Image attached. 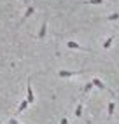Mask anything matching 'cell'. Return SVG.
Returning a JSON list of instances; mask_svg holds the SVG:
<instances>
[{
  "label": "cell",
  "instance_id": "13",
  "mask_svg": "<svg viewBox=\"0 0 119 124\" xmlns=\"http://www.w3.org/2000/svg\"><path fill=\"white\" fill-rule=\"evenodd\" d=\"M91 87H93V82H88V84L84 86V93H86V91H89Z\"/></svg>",
  "mask_w": 119,
  "mask_h": 124
},
{
  "label": "cell",
  "instance_id": "6",
  "mask_svg": "<svg viewBox=\"0 0 119 124\" xmlns=\"http://www.w3.org/2000/svg\"><path fill=\"white\" fill-rule=\"evenodd\" d=\"M91 82H93V86H95V87H98V89H102V91H107V87L103 86V82H102L100 79H96V77H95Z\"/></svg>",
  "mask_w": 119,
  "mask_h": 124
},
{
  "label": "cell",
  "instance_id": "11",
  "mask_svg": "<svg viewBox=\"0 0 119 124\" xmlns=\"http://www.w3.org/2000/svg\"><path fill=\"white\" fill-rule=\"evenodd\" d=\"M107 21H116V19H119V12H114V14H109L107 18H105Z\"/></svg>",
  "mask_w": 119,
  "mask_h": 124
},
{
  "label": "cell",
  "instance_id": "12",
  "mask_svg": "<svg viewBox=\"0 0 119 124\" xmlns=\"http://www.w3.org/2000/svg\"><path fill=\"white\" fill-rule=\"evenodd\" d=\"M84 4H89V5H102V4H103V0H86Z\"/></svg>",
  "mask_w": 119,
  "mask_h": 124
},
{
  "label": "cell",
  "instance_id": "4",
  "mask_svg": "<svg viewBox=\"0 0 119 124\" xmlns=\"http://www.w3.org/2000/svg\"><path fill=\"white\" fill-rule=\"evenodd\" d=\"M46 31H47V19H44V21H42V24H40V30H39L37 37H39V39L42 40V39L46 37Z\"/></svg>",
  "mask_w": 119,
  "mask_h": 124
},
{
  "label": "cell",
  "instance_id": "1",
  "mask_svg": "<svg viewBox=\"0 0 119 124\" xmlns=\"http://www.w3.org/2000/svg\"><path fill=\"white\" fill-rule=\"evenodd\" d=\"M26 100L30 105H33V101H35V94H33V89H32V80H28V86H26Z\"/></svg>",
  "mask_w": 119,
  "mask_h": 124
},
{
  "label": "cell",
  "instance_id": "2",
  "mask_svg": "<svg viewBox=\"0 0 119 124\" xmlns=\"http://www.w3.org/2000/svg\"><path fill=\"white\" fill-rule=\"evenodd\" d=\"M79 73H82V72H72V70H60V72H58V77H63V79H67V77H75V75H79Z\"/></svg>",
  "mask_w": 119,
  "mask_h": 124
},
{
  "label": "cell",
  "instance_id": "5",
  "mask_svg": "<svg viewBox=\"0 0 119 124\" xmlns=\"http://www.w3.org/2000/svg\"><path fill=\"white\" fill-rule=\"evenodd\" d=\"M67 47H68V49H77V51H88V49L81 47L77 42H74V40H68V42H67Z\"/></svg>",
  "mask_w": 119,
  "mask_h": 124
},
{
  "label": "cell",
  "instance_id": "10",
  "mask_svg": "<svg viewBox=\"0 0 119 124\" xmlns=\"http://www.w3.org/2000/svg\"><path fill=\"white\" fill-rule=\"evenodd\" d=\"M74 115H75V117H81V115H82V103H79L77 107H75V112H74Z\"/></svg>",
  "mask_w": 119,
  "mask_h": 124
},
{
  "label": "cell",
  "instance_id": "7",
  "mask_svg": "<svg viewBox=\"0 0 119 124\" xmlns=\"http://www.w3.org/2000/svg\"><path fill=\"white\" fill-rule=\"evenodd\" d=\"M114 110H116V103H114V101H110L109 107H107V115H109V119L114 115Z\"/></svg>",
  "mask_w": 119,
  "mask_h": 124
},
{
  "label": "cell",
  "instance_id": "8",
  "mask_svg": "<svg viewBox=\"0 0 119 124\" xmlns=\"http://www.w3.org/2000/svg\"><path fill=\"white\" fill-rule=\"evenodd\" d=\"M28 105H30V103H28V100H23V101L19 103V107H18V114H21V112H25V110H26V108H28Z\"/></svg>",
  "mask_w": 119,
  "mask_h": 124
},
{
  "label": "cell",
  "instance_id": "3",
  "mask_svg": "<svg viewBox=\"0 0 119 124\" xmlns=\"http://www.w3.org/2000/svg\"><path fill=\"white\" fill-rule=\"evenodd\" d=\"M33 12H35V7H28V9H26V12H25V14H23V18H21V21L18 23V28H19V26H21V24H23L25 21H26L28 18H30V16H32Z\"/></svg>",
  "mask_w": 119,
  "mask_h": 124
},
{
  "label": "cell",
  "instance_id": "9",
  "mask_svg": "<svg viewBox=\"0 0 119 124\" xmlns=\"http://www.w3.org/2000/svg\"><path fill=\"white\" fill-rule=\"evenodd\" d=\"M112 42H114V35H112V37H109V39L105 40V42H103V49H110Z\"/></svg>",
  "mask_w": 119,
  "mask_h": 124
},
{
  "label": "cell",
  "instance_id": "16",
  "mask_svg": "<svg viewBox=\"0 0 119 124\" xmlns=\"http://www.w3.org/2000/svg\"><path fill=\"white\" fill-rule=\"evenodd\" d=\"M0 124H2V121H0Z\"/></svg>",
  "mask_w": 119,
  "mask_h": 124
},
{
  "label": "cell",
  "instance_id": "15",
  "mask_svg": "<svg viewBox=\"0 0 119 124\" xmlns=\"http://www.w3.org/2000/svg\"><path fill=\"white\" fill-rule=\"evenodd\" d=\"M9 124H19V122L16 121V119H9Z\"/></svg>",
  "mask_w": 119,
  "mask_h": 124
},
{
  "label": "cell",
  "instance_id": "14",
  "mask_svg": "<svg viewBox=\"0 0 119 124\" xmlns=\"http://www.w3.org/2000/svg\"><path fill=\"white\" fill-rule=\"evenodd\" d=\"M60 124H68V119H67V117H61V119H60Z\"/></svg>",
  "mask_w": 119,
  "mask_h": 124
}]
</instances>
